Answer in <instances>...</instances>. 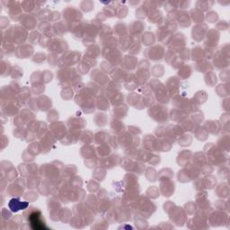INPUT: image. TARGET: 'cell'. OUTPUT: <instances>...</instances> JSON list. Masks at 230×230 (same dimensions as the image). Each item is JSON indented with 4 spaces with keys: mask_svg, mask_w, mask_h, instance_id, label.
<instances>
[{
    "mask_svg": "<svg viewBox=\"0 0 230 230\" xmlns=\"http://www.w3.org/2000/svg\"><path fill=\"white\" fill-rule=\"evenodd\" d=\"M219 89H221L220 91H217L219 96H227L228 95V85H219Z\"/></svg>",
    "mask_w": 230,
    "mask_h": 230,
    "instance_id": "7",
    "label": "cell"
},
{
    "mask_svg": "<svg viewBox=\"0 0 230 230\" xmlns=\"http://www.w3.org/2000/svg\"><path fill=\"white\" fill-rule=\"evenodd\" d=\"M156 108V111H157L156 109V106H155ZM160 110H161V106H158V111H157V113H160ZM163 117V119L166 120V116H164V115H159V118H158V120H161V118Z\"/></svg>",
    "mask_w": 230,
    "mask_h": 230,
    "instance_id": "9",
    "label": "cell"
},
{
    "mask_svg": "<svg viewBox=\"0 0 230 230\" xmlns=\"http://www.w3.org/2000/svg\"><path fill=\"white\" fill-rule=\"evenodd\" d=\"M135 222H136L135 225H136V227L138 228L142 229V228H147V222L144 219L143 217L142 218H138V219H136Z\"/></svg>",
    "mask_w": 230,
    "mask_h": 230,
    "instance_id": "6",
    "label": "cell"
},
{
    "mask_svg": "<svg viewBox=\"0 0 230 230\" xmlns=\"http://www.w3.org/2000/svg\"><path fill=\"white\" fill-rule=\"evenodd\" d=\"M24 216L30 228L34 230L50 229L43 218L42 211L37 208H30L28 210L25 211Z\"/></svg>",
    "mask_w": 230,
    "mask_h": 230,
    "instance_id": "1",
    "label": "cell"
},
{
    "mask_svg": "<svg viewBox=\"0 0 230 230\" xmlns=\"http://www.w3.org/2000/svg\"><path fill=\"white\" fill-rule=\"evenodd\" d=\"M222 72L223 73H221V75H220L222 80L223 81H228V78H229V77H228V71L227 70V71H222Z\"/></svg>",
    "mask_w": 230,
    "mask_h": 230,
    "instance_id": "8",
    "label": "cell"
},
{
    "mask_svg": "<svg viewBox=\"0 0 230 230\" xmlns=\"http://www.w3.org/2000/svg\"><path fill=\"white\" fill-rule=\"evenodd\" d=\"M219 189H221V191H217V195L221 198H226V197L228 196V185L227 184H224L221 186V184L219 186Z\"/></svg>",
    "mask_w": 230,
    "mask_h": 230,
    "instance_id": "5",
    "label": "cell"
},
{
    "mask_svg": "<svg viewBox=\"0 0 230 230\" xmlns=\"http://www.w3.org/2000/svg\"><path fill=\"white\" fill-rule=\"evenodd\" d=\"M207 125H209V128L207 129L208 130H210L211 133L213 134H218L220 131V124L219 123V121H215V120H210L207 121Z\"/></svg>",
    "mask_w": 230,
    "mask_h": 230,
    "instance_id": "4",
    "label": "cell"
},
{
    "mask_svg": "<svg viewBox=\"0 0 230 230\" xmlns=\"http://www.w3.org/2000/svg\"><path fill=\"white\" fill-rule=\"evenodd\" d=\"M210 217V223L212 227H220L224 226L226 223H228V216L223 211L213 212Z\"/></svg>",
    "mask_w": 230,
    "mask_h": 230,
    "instance_id": "2",
    "label": "cell"
},
{
    "mask_svg": "<svg viewBox=\"0 0 230 230\" xmlns=\"http://www.w3.org/2000/svg\"><path fill=\"white\" fill-rule=\"evenodd\" d=\"M8 206L13 212H17L20 210H25V209H26L27 206H28V202H26V201H20L17 199H13V200L10 201Z\"/></svg>",
    "mask_w": 230,
    "mask_h": 230,
    "instance_id": "3",
    "label": "cell"
}]
</instances>
